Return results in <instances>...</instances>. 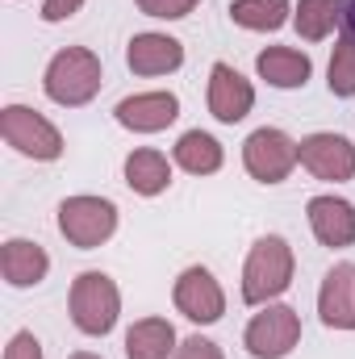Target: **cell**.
Here are the masks:
<instances>
[{"label": "cell", "instance_id": "obj_28", "mask_svg": "<svg viewBox=\"0 0 355 359\" xmlns=\"http://www.w3.org/2000/svg\"><path fill=\"white\" fill-rule=\"evenodd\" d=\"M72 359H100V355H92V351H76Z\"/></svg>", "mask_w": 355, "mask_h": 359}, {"label": "cell", "instance_id": "obj_20", "mask_svg": "<svg viewBox=\"0 0 355 359\" xmlns=\"http://www.w3.org/2000/svg\"><path fill=\"white\" fill-rule=\"evenodd\" d=\"M288 0H230V17L234 25L243 29H260V34H272L288 21Z\"/></svg>", "mask_w": 355, "mask_h": 359}, {"label": "cell", "instance_id": "obj_4", "mask_svg": "<svg viewBox=\"0 0 355 359\" xmlns=\"http://www.w3.org/2000/svg\"><path fill=\"white\" fill-rule=\"evenodd\" d=\"M0 138L25 155V159H38V163H55L63 155V134L34 109L25 104H4L0 109Z\"/></svg>", "mask_w": 355, "mask_h": 359}, {"label": "cell", "instance_id": "obj_15", "mask_svg": "<svg viewBox=\"0 0 355 359\" xmlns=\"http://www.w3.org/2000/svg\"><path fill=\"white\" fill-rule=\"evenodd\" d=\"M46 271H51V255H46L38 243H29V238H8V243L0 247V276H4L13 288H34V284L46 280Z\"/></svg>", "mask_w": 355, "mask_h": 359}, {"label": "cell", "instance_id": "obj_27", "mask_svg": "<svg viewBox=\"0 0 355 359\" xmlns=\"http://www.w3.org/2000/svg\"><path fill=\"white\" fill-rule=\"evenodd\" d=\"M339 29L343 38H355V0H339Z\"/></svg>", "mask_w": 355, "mask_h": 359}, {"label": "cell", "instance_id": "obj_14", "mask_svg": "<svg viewBox=\"0 0 355 359\" xmlns=\"http://www.w3.org/2000/svg\"><path fill=\"white\" fill-rule=\"evenodd\" d=\"M126 63L134 76H168V72H180L184 46L168 34H134L126 46Z\"/></svg>", "mask_w": 355, "mask_h": 359}, {"label": "cell", "instance_id": "obj_16", "mask_svg": "<svg viewBox=\"0 0 355 359\" xmlns=\"http://www.w3.org/2000/svg\"><path fill=\"white\" fill-rule=\"evenodd\" d=\"M255 72H260V80H267L272 88H305V80L314 76V63H309L305 50L267 46L264 55L255 59Z\"/></svg>", "mask_w": 355, "mask_h": 359}, {"label": "cell", "instance_id": "obj_19", "mask_svg": "<svg viewBox=\"0 0 355 359\" xmlns=\"http://www.w3.org/2000/svg\"><path fill=\"white\" fill-rule=\"evenodd\" d=\"M222 142L213 138V134H205V130H188V134H180L176 142V163L188 172V176H213L217 168H222Z\"/></svg>", "mask_w": 355, "mask_h": 359}, {"label": "cell", "instance_id": "obj_17", "mask_svg": "<svg viewBox=\"0 0 355 359\" xmlns=\"http://www.w3.org/2000/svg\"><path fill=\"white\" fill-rule=\"evenodd\" d=\"M126 184H130L138 196H159V192H168V184H172V163H168V155L155 151V147L130 151V155H126Z\"/></svg>", "mask_w": 355, "mask_h": 359}, {"label": "cell", "instance_id": "obj_6", "mask_svg": "<svg viewBox=\"0 0 355 359\" xmlns=\"http://www.w3.org/2000/svg\"><path fill=\"white\" fill-rule=\"evenodd\" d=\"M301 343V313L293 305H264L243 330V347L255 359H284Z\"/></svg>", "mask_w": 355, "mask_h": 359}, {"label": "cell", "instance_id": "obj_7", "mask_svg": "<svg viewBox=\"0 0 355 359\" xmlns=\"http://www.w3.org/2000/svg\"><path fill=\"white\" fill-rule=\"evenodd\" d=\"M297 163H301V159H297V142H293L284 130H276V126L255 130V134L243 142V168L251 172V180H260V184H280V180H288Z\"/></svg>", "mask_w": 355, "mask_h": 359}, {"label": "cell", "instance_id": "obj_25", "mask_svg": "<svg viewBox=\"0 0 355 359\" xmlns=\"http://www.w3.org/2000/svg\"><path fill=\"white\" fill-rule=\"evenodd\" d=\"M176 359H226V355H222V347H217V343H209V339L192 334V339H184V343L176 347Z\"/></svg>", "mask_w": 355, "mask_h": 359}, {"label": "cell", "instance_id": "obj_24", "mask_svg": "<svg viewBox=\"0 0 355 359\" xmlns=\"http://www.w3.org/2000/svg\"><path fill=\"white\" fill-rule=\"evenodd\" d=\"M4 359H46V355H42V343L29 330H17L8 339V347H4Z\"/></svg>", "mask_w": 355, "mask_h": 359}, {"label": "cell", "instance_id": "obj_22", "mask_svg": "<svg viewBox=\"0 0 355 359\" xmlns=\"http://www.w3.org/2000/svg\"><path fill=\"white\" fill-rule=\"evenodd\" d=\"M326 84L335 96H355V38H339L326 67Z\"/></svg>", "mask_w": 355, "mask_h": 359}, {"label": "cell", "instance_id": "obj_11", "mask_svg": "<svg viewBox=\"0 0 355 359\" xmlns=\"http://www.w3.org/2000/svg\"><path fill=\"white\" fill-rule=\"evenodd\" d=\"M113 117H117V126H126L134 134H159L180 117V96L176 92H138V96H126L113 109Z\"/></svg>", "mask_w": 355, "mask_h": 359}, {"label": "cell", "instance_id": "obj_12", "mask_svg": "<svg viewBox=\"0 0 355 359\" xmlns=\"http://www.w3.org/2000/svg\"><path fill=\"white\" fill-rule=\"evenodd\" d=\"M305 213H309V230H314V238L322 247L343 251V247L355 243V205L351 201H343V196H314L305 205Z\"/></svg>", "mask_w": 355, "mask_h": 359}, {"label": "cell", "instance_id": "obj_10", "mask_svg": "<svg viewBox=\"0 0 355 359\" xmlns=\"http://www.w3.org/2000/svg\"><path fill=\"white\" fill-rule=\"evenodd\" d=\"M255 109V88L243 72H234L230 63H213L209 67V113L222 121V126H234L243 121L247 113Z\"/></svg>", "mask_w": 355, "mask_h": 359}, {"label": "cell", "instance_id": "obj_9", "mask_svg": "<svg viewBox=\"0 0 355 359\" xmlns=\"http://www.w3.org/2000/svg\"><path fill=\"white\" fill-rule=\"evenodd\" d=\"M172 301H176L180 313L188 322H196V326H213L226 313V292H222V284L213 280L209 268H184L180 271L176 288H172Z\"/></svg>", "mask_w": 355, "mask_h": 359}, {"label": "cell", "instance_id": "obj_3", "mask_svg": "<svg viewBox=\"0 0 355 359\" xmlns=\"http://www.w3.org/2000/svg\"><path fill=\"white\" fill-rule=\"evenodd\" d=\"M121 313V292L113 284V276L105 271H80L72 284V322L76 330H84L92 339H105L117 326Z\"/></svg>", "mask_w": 355, "mask_h": 359}, {"label": "cell", "instance_id": "obj_5", "mask_svg": "<svg viewBox=\"0 0 355 359\" xmlns=\"http://www.w3.org/2000/svg\"><path fill=\"white\" fill-rule=\"evenodd\" d=\"M113 230H117V205L105 196H67L59 205V234L80 251L109 243Z\"/></svg>", "mask_w": 355, "mask_h": 359}, {"label": "cell", "instance_id": "obj_26", "mask_svg": "<svg viewBox=\"0 0 355 359\" xmlns=\"http://www.w3.org/2000/svg\"><path fill=\"white\" fill-rule=\"evenodd\" d=\"M84 8V0H42V21H67V17H76Z\"/></svg>", "mask_w": 355, "mask_h": 359}, {"label": "cell", "instance_id": "obj_18", "mask_svg": "<svg viewBox=\"0 0 355 359\" xmlns=\"http://www.w3.org/2000/svg\"><path fill=\"white\" fill-rule=\"evenodd\" d=\"M176 330L168 318H142L126 330V359H172Z\"/></svg>", "mask_w": 355, "mask_h": 359}, {"label": "cell", "instance_id": "obj_2", "mask_svg": "<svg viewBox=\"0 0 355 359\" xmlns=\"http://www.w3.org/2000/svg\"><path fill=\"white\" fill-rule=\"evenodd\" d=\"M293 268H297L293 247L280 234H264L243 264V301L247 305H272L293 284Z\"/></svg>", "mask_w": 355, "mask_h": 359}, {"label": "cell", "instance_id": "obj_8", "mask_svg": "<svg viewBox=\"0 0 355 359\" xmlns=\"http://www.w3.org/2000/svg\"><path fill=\"white\" fill-rule=\"evenodd\" d=\"M297 159L309 176L326 184H347L355 180V142L343 134H309L297 142Z\"/></svg>", "mask_w": 355, "mask_h": 359}, {"label": "cell", "instance_id": "obj_21", "mask_svg": "<svg viewBox=\"0 0 355 359\" xmlns=\"http://www.w3.org/2000/svg\"><path fill=\"white\" fill-rule=\"evenodd\" d=\"M293 25L305 42H322L339 25V0H297Z\"/></svg>", "mask_w": 355, "mask_h": 359}, {"label": "cell", "instance_id": "obj_1", "mask_svg": "<svg viewBox=\"0 0 355 359\" xmlns=\"http://www.w3.org/2000/svg\"><path fill=\"white\" fill-rule=\"evenodd\" d=\"M105 84V72H100V59L92 55L88 46H67L59 50L51 63H46V76H42V88L55 104L63 109H80L88 104L92 96Z\"/></svg>", "mask_w": 355, "mask_h": 359}, {"label": "cell", "instance_id": "obj_13", "mask_svg": "<svg viewBox=\"0 0 355 359\" xmlns=\"http://www.w3.org/2000/svg\"><path fill=\"white\" fill-rule=\"evenodd\" d=\"M318 313L330 330H355V264H339L326 271L318 292Z\"/></svg>", "mask_w": 355, "mask_h": 359}, {"label": "cell", "instance_id": "obj_23", "mask_svg": "<svg viewBox=\"0 0 355 359\" xmlns=\"http://www.w3.org/2000/svg\"><path fill=\"white\" fill-rule=\"evenodd\" d=\"M147 17H163V21H180V17H188L201 0H134Z\"/></svg>", "mask_w": 355, "mask_h": 359}]
</instances>
